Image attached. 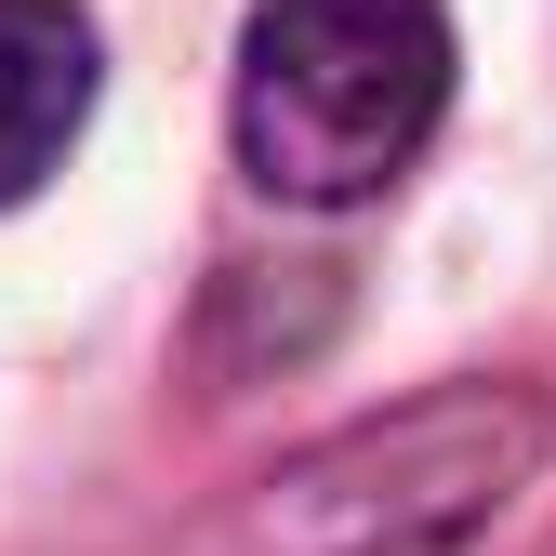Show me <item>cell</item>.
<instances>
[{
	"instance_id": "cell-2",
	"label": "cell",
	"mask_w": 556,
	"mask_h": 556,
	"mask_svg": "<svg viewBox=\"0 0 556 556\" xmlns=\"http://www.w3.org/2000/svg\"><path fill=\"white\" fill-rule=\"evenodd\" d=\"M451 106V14L438 0H252L239 40V160L265 199H344L397 186Z\"/></svg>"
},
{
	"instance_id": "cell-1",
	"label": "cell",
	"mask_w": 556,
	"mask_h": 556,
	"mask_svg": "<svg viewBox=\"0 0 556 556\" xmlns=\"http://www.w3.org/2000/svg\"><path fill=\"white\" fill-rule=\"evenodd\" d=\"M543 438H556V410L530 384H438L252 477L199 530V556H464L530 491Z\"/></svg>"
},
{
	"instance_id": "cell-3",
	"label": "cell",
	"mask_w": 556,
	"mask_h": 556,
	"mask_svg": "<svg viewBox=\"0 0 556 556\" xmlns=\"http://www.w3.org/2000/svg\"><path fill=\"white\" fill-rule=\"evenodd\" d=\"M93 119V27L66 0H0V213L80 147Z\"/></svg>"
}]
</instances>
